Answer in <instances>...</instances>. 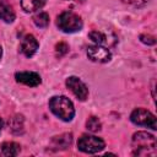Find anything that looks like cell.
I'll list each match as a JSON object with an SVG mask.
<instances>
[{
	"label": "cell",
	"instance_id": "277c9868",
	"mask_svg": "<svg viewBox=\"0 0 157 157\" xmlns=\"http://www.w3.org/2000/svg\"><path fill=\"white\" fill-rule=\"evenodd\" d=\"M77 148L85 153H97L104 148V141L93 135H82L77 141Z\"/></svg>",
	"mask_w": 157,
	"mask_h": 157
},
{
	"label": "cell",
	"instance_id": "603a6c76",
	"mask_svg": "<svg viewBox=\"0 0 157 157\" xmlns=\"http://www.w3.org/2000/svg\"><path fill=\"white\" fill-rule=\"evenodd\" d=\"M74 1H80V2H81V1H83V0H74Z\"/></svg>",
	"mask_w": 157,
	"mask_h": 157
},
{
	"label": "cell",
	"instance_id": "ba28073f",
	"mask_svg": "<svg viewBox=\"0 0 157 157\" xmlns=\"http://www.w3.org/2000/svg\"><path fill=\"white\" fill-rule=\"evenodd\" d=\"M15 78L18 83L29 86V87H36L38 85H40L42 80L40 76L37 72L33 71H22V72H17L15 75Z\"/></svg>",
	"mask_w": 157,
	"mask_h": 157
},
{
	"label": "cell",
	"instance_id": "9a60e30c",
	"mask_svg": "<svg viewBox=\"0 0 157 157\" xmlns=\"http://www.w3.org/2000/svg\"><path fill=\"white\" fill-rule=\"evenodd\" d=\"M33 22L36 23V26L44 28L49 25V15L47 12H38L33 16Z\"/></svg>",
	"mask_w": 157,
	"mask_h": 157
},
{
	"label": "cell",
	"instance_id": "d6986e66",
	"mask_svg": "<svg viewBox=\"0 0 157 157\" xmlns=\"http://www.w3.org/2000/svg\"><path fill=\"white\" fill-rule=\"evenodd\" d=\"M140 40L147 45H153L156 43V39L153 36H150V34H141L140 36Z\"/></svg>",
	"mask_w": 157,
	"mask_h": 157
},
{
	"label": "cell",
	"instance_id": "7a4b0ae2",
	"mask_svg": "<svg viewBox=\"0 0 157 157\" xmlns=\"http://www.w3.org/2000/svg\"><path fill=\"white\" fill-rule=\"evenodd\" d=\"M50 110L61 120L70 121L75 115V108L72 102L65 96H55L49 101Z\"/></svg>",
	"mask_w": 157,
	"mask_h": 157
},
{
	"label": "cell",
	"instance_id": "2e32d148",
	"mask_svg": "<svg viewBox=\"0 0 157 157\" xmlns=\"http://www.w3.org/2000/svg\"><path fill=\"white\" fill-rule=\"evenodd\" d=\"M88 37H90L91 40H93L96 44H99V45H102V44H107V43H108L105 34L102 33V32H99V31H92V32H90Z\"/></svg>",
	"mask_w": 157,
	"mask_h": 157
},
{
	"label": "cell",
	"instance_id": "e0dca14e",
	"mask_svg": "<svg viewBox=\"0 0 157 157\" xmlns=\"http://www.w3.org/2000/svg\"><path fill=\"white\" fill-rule=\"evenodd\" d=\"M101 126H102V124H101V121H99V119L97 117H90L87 119V121H86V128L90 131H92V132L99 131L101 130Z\"/></svg>",
	"mask_w": 157,
	"mask_h": 157
},
{
	"label": "cell",
	"instance_id": "5b68a950",
	"mask_svg": "<svg viewBox=\"0 0 157 157\" xmlns=\"http://www.w3.org/2000/svg\"><path fill=\"white\" fill-rule=\"evenodd\" d=\"M130 120L136 124V125H141V126H147L152 130L157 129V120L156 117L147 109L144 108H137L135 110H132L131 115H130Z\"/></svg>",
	"mask_w": 157,
	"mask_h": 157
},
{
	"label": "cell",
	"instance_id": "6da1fadb",
	"mask_svg": "<svg viewBox=\"0 0 157 157\" xmlns=\"http://www.w3.org/2000/svg\"><path fill=\"white\" fill-rule=\"evenodd\" d=\"M134 156H156L157 142L156 137L146 131H137L132 135L131 140Z\"/></svg>",
	"mask_w": 157,
	"mask_h": 157
},
{
	"label": "cell",
	"instance_id": "44dd1931",
	"mask_svg": "<svg viewBox=\"0 0 157 157\" xmlns=\"http://www.w3.org/2000/svg\"><path fill=\"white\" fill-rule=\"evenodd\" d=\"M2 126H4V123H2V120H1V118H0V132H1V130H2Z\"/></svg>",
	"mask_w": 157,
	"mask_h": 157
},
{
	"label": "cell",
	"instance_id": "30bf717a",
	"mask_svg": "<svg viewBox=\"0 0 157 157\" xmlns=\"http://www.w3.org/2000/svg\"><path fill=\"white\" fill-rule=\"evenodd\" d=\"M72 142V134L65 132L58 136H54L52 139V147L54 150H65L67 148Z\"/></svg>",
	"mask_w": 157,
	"mask_h": 157
},
{
	"label": "cell",
	"instance_id": "ac0fdd59",
	"mask_svg": "<svg viewBox=\"0 0 157 157\" xmlns=\"http://www.w3.org/2000/svg\"><path fill=\"white\" fill-rule=\"evenodd\" d=\"M67 52H69V45L65 42H60V43H58L55 45V55H56V58L64 56Z\"/></svg>",
	"mask_w": 157,
	"mask_h": 157
},
{
	"label": "cell",
	"instance_id": "5bb4252c",
	"mask_svg": "<svg viewBox=\"0 0 157 157\" xmlns=\"http://www.w3.org/2000/svg\"><path fill=\"white\" fill-rule=\"evenodd\" d=\"M1 151L5 156H17L21 151V146L16 142L7 141V142H4L1 145Z\"/></svg>",
	"mask_w": 157,
	"mask_h": 157
},
{
	"label": "cell",
	"instance_id": "7402d4cb",
	"mask_svg": "<svg viewBox=\"0 0 157 157\" xmlns=\"http://www.w3.org/2000/svg\"><path fill=\"white\" fill-rule=\"evenodd\" d=\"M1 55H2V49H1V47H0V59H1Z\"/></svg>",
	"mask_w": 157,
	"mask_h": 157
},
{
	"label": "cell",
	"instance_id": "8fae6325",
	"mask_svg": "<svg viewBox=\"0 0 157 157\" xmlns=\"http://www.w3.org/2000/svg\"><path fill=\"white\" fill-rule=\"evenodd\" d=\"M15 17H16V15H15L12 6L7 1L0 0V18L6 23H11V22H13Z\"/></svg>",
	"mask_w": 157,
	"mask_h": 157
},
{
	"label": "cell",
	"instance_id": "3957f363",
	"mask_svg": "<svg viewBox=\"0 0 157 157\" xmlns=\"http://www.w3.org/2000/svg\"><path fill=\"white\" fill-rule=\"evenodd\" d=\"M56 26L65 33H75L82 28V20L78 15L71 11H64L58 16Z\"/></svg>",
	"mask_w": 157,
	"mask_h": 157
},
{
	"label": "cell",
	"instance_id": "9c48e42d",
	"mask_svg": "<svg viewBox=\"0 0 157 157\" xmlns=\"http://www.w3.org/2000/svg\"><path fill=\"white\" fill-rule=\"evenodd\" d=\"M38 45L39 44H38V40L36 39V37L32 36V34H27L21 40V52L27 58H31L37 52Z\"/></svg>",
	"mask_w": 157,
	"mask_h": 157
},
{
	"label": "cell",
	"instance_id": "52a82bcc",
	"mask_svg": "<svg viewBox=\"0 0 157 157\" xmlns=\"http://www.w3.org/2000/svg\"><path fill=\"white\" fill-rule=\"evenodd\" d=\"M87 56L90 60H92L94 63H108L112 58V54L105 47H102L99 44H94V45L88 47Z\"/></svg>",
	"mask_w": 157,
	"mask_h": 157
},
{
	"label": "cell",
	"instance_id": "ffe728a7",
	"mask_svg": "<svg viewBox=\"0 0 157 157\" xmlns=\"http://www.w3.org/2000/svg\"><path fill=\"white\" fill-rule=\"evenodd\" d=\"M123 2L131 5V6H135V7H140V6H144L147 2V0H123Z\"/></svg>",
	"mask_w": 157,
	"mask_h": 157
},
{
	"label": "cell",
	"instance_id": "7c38bea8",
	"mask_svg": "<svg viewBox=\"0 0 157 157\" xmlns=\"http://www.w3.org/2000/svg\"><path fill=\"white\" fill-rule=\"evenodd\" d=\"M45 1L47 0H21V5L26 12H34L40 10L45 5Z\"/></svg>",
	"mask_w": 157,
	"mask_h": 157
},
{
	"label": "cell",
	"instance_id": "8992f818",
	"mask_svg": "<svg viewBox=\"0 0 157 157\" xmlns=\"http://www.w3.org/2000/svg\"><path fill=\"white\" fill-rule=\"evenodd\" d=\"M66 87L80 101H86V98L88 97V88H87V86L76 76H70V77L66 78Z\"/></svg>",
	"mask_w": 157,
	"mask_h": 157
},
{
	"label": "cell",
	"instance_id": "4fadbf2b",
	"mask_svg": "<svg viewBox=\"0 0 157 157\" xmlns=\"http://www.w3.org/2000/svg\"><path fill=\"white\" fill-rule=\"evenodd\" d=\"M10 130L13 134H22L23 132V117L22 115H13L9 119Z\"/></svg>",
	"mask_w": 157,
	"mask_h": 157
}]
</instances>
